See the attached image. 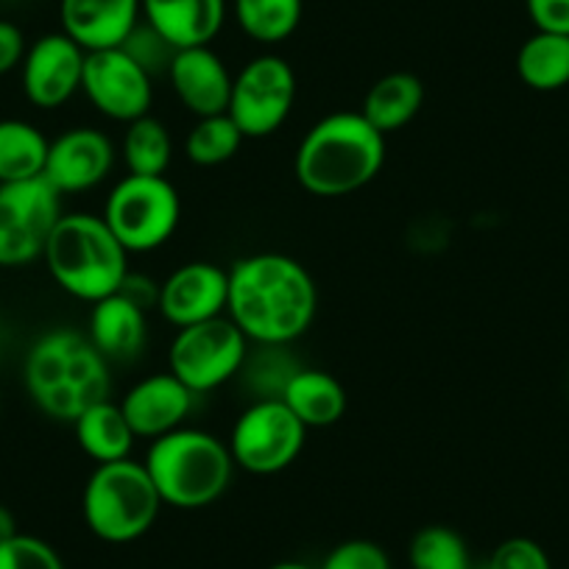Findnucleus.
<instances>
[{
    "label": "nucleus",
    "mask_w": 569,
    "mask_h": 569,
    "mask_svg": "<svg viewBox=\"0 0 569 569\" xmlns=\"http://www.w3.org/2000/svg\"><path fill=\"white\" fill-rule=\"evenodd\" d=\"M26 388L51 419L73 425L90 405L109 399V360L79 330L59 327L26 355Z\"/></svg>",
    "instance_id": "7ed1b4c3"
},
{
    "label": "nucleus",
    "mask_w": 569,
    "mask_h": 569,
    "mask_svg": "<svg viewBox=\"0 0 569 569\" xmlns=\"http://www.w3.org/2000/svg\"><path fill=\"white\" fill-rule=\"evenodd\" d=\"M410 569H472L469 545L447 525H427L416 530L408 545Z\"/></svg>",
    "instance_id": "cd10ccee"
},
{
    "label": "nucleus",
    "mask_w": 569,
    "mask_h": 569,
    "mask_svg": "<svg viewBox=\"0 0 569 569\" xmlns=\"http://www.w3.org/2000/svg\"><path fill=\"white\" fill-rule=\"evenodd\" d=\"M517 76L536 92H556L569 84V34L536 31L519 46Z\"/></svg>",
    "instance_id": "b1692460"
},
{
    "label": "nucleus",
    "mask_w": 569,
    "mask_h": 569,
    "mask_svg": "<svg viewBox=\"0 0 569 569\" xmlns=\"http://www.w3.org/2000/svg\"><path fill=\"white\" fill-rule=\"evenodd\" d=\"M87 51L64 31L46 34L26 51L23 92L34 107L57 109L81 90Z\"/></svg>",
    "instance_id": "ddd939ff"
},
{
    "label": "nucleus",
    "mask_w": 569,
    "mask_h": 569,
    "mask_svg": "<svg viewBox=\"0 0 569 569\" xmlns=\"http://www.w3.org/2000/svg\"><path fill=\"white\" fill-rule=\"evenodd\" d=\"M525 9L536 31L569 34V0H525Z\"/></svg>",
    "instance_id": "f704fd0d"
},
{
    "label": "nucleus",
    "mask_w": 569,
    "mask_h": 569,
    "mask_svg": "<svg viewBox=\"0 0 569 569\" xmlns=\"http://www.w3.org/2000/svg\"><path fill=\"white\" fill-rule=\"evenodd\" d=\"M123 134V162L134 177H166L173 157V140L168 126L154 114L126 123Z\"/></svg>",
    "instance_id": "a878e982"
},
{
    "label": "nucleus",
    "mask_w": 569,
    "mask_h": 569,
    "mask_svg": "<svg viewBox=\"0 0 569 569\" xmlns=\"http://www.w3.org/2000/svg\"><path fill=\"white\" fill-rule=\"evenodd\" d=\"M193 397L196 393L179 377L162 371V375H151L134 382L129 393L120 399V410L137 439L154 441L184 425L188 413L193 410Z\"/></svg>",
    "instance_id": "dca6fc26"
},
{
    "label": "nucleus",
    "mask_w": 569,
    "mask_h": 569,
    "mask_svg": "<svg viewBox=\"0 0 569 569\" xmlns=\"http://www.w3.org/2000/svg\"><path fill=\"white\" fill-rule=\"evenodd\" d=\"M42 257L59 288L90 305L112 297L129 277V251L120 246L103 216L90 212L59 218Z\"/></svg>",
    "instance_id": "20e7f679"
},
{
    "label": "nucleus",
    "mask_w": 569,
    "mask_h": 569,
    "mask_svg": "<svg viewBox=\"0 0 569 569\" xmlns=\"http://www.w3.org/2000/svg\"><path fill=\"white\" fill-rule=\"evenodd\" d=\"M146 469L160 491L162 502L173 508H207L223 497L232 480V452L204 430L179 427L154 439L146 456Z\"/></svg>",
    "instance_id": "39448f33"
},
{
    "label": "nucleus",
    "mask_w": 569,
    "mask_h": 569,
    "mask_svg": "<svg viewBox=\"0 0 569 569\" xmlns=\"http://www.w3.org/2000/svg\"><path fill=\"white\" fill-rule=\"evenodd\" d=\"M90 341L107 360H129L142 352L149 325H146V308L123 291L103 297L92 305L90 313Z\"/></svg>",
    "instance_id": "aec40b11"
},
{
    "label": "nucleus",
    "mask_w": 569,
    "mask_h": 569,
    "mask_svg": "<svg viewBox=\"0 0 569 569\" xmlns=\"http://www.w3.org/2000/svg\"><path fill=\"white\" fill-rule=\"evenodd\" d=\"M257 347L260 349H257L254 358L246 355L240 375H246L257 399H282L284 388L299 371V366L284 355V347H262V343H257Z\"/></svg>",
    "instance_id": "c756f323"
},
{
    "label": "nucleus",
    "mask_w": 569,
    "mask_h": 569,
    "mask_svg": "<svg viewBox=\"0 0 569 569\" xmlns=\"http://www.w3.org/2000/svg\"><path fill=\"white\" fill-rule=\"evenodd\" d=\"M319 569H391L388 552L369 539L341 541L327 552Z\"/></svg>",
    "instance_id": "72a5a7b5"
},
{
    "label": "nucleus",
    "mask_w": 569,
    "mask_h": 569,
    "mask_svg": "<svg viewBox=\"0 0 569 569\" xmlns=\"http://www.w3.org/2000/svg\"><path fill=\"white\" fill-rule=\"evenodd\" d=\"M142 18L177 51L210 46L227 20V0H142Z\"/></svg>",
    "instance_id": "6ab92c4d"
},
{
    "label": "nucleus",
    "mask_w": 569,
    "mask_h": 569,
    "mask_svg": "<svg viewBox=\"0 0 569 569\" xmlns=\"http://www.w3.org/2000/svg\"><path fill=\"white\" fill-rule=\"evenodd\" d=\"M297 101V73L282 57L262 53L232 79L227 114L243 137H268L291 118Z\"/></svg>",
    "instance_id": "9b49d317"
},
{
    "label": "nucleus",
    "mask_w": 569,
    "mask_h": 569,
    "mask_svg": "<svg viewBox=\"0 0 569 569\" xmlns=\"http://www.w3.org/2000/svg\"><path fill=\"white\" fill-rule=\"evenodd\" d=\"M62 216V193L46 177L0 184V268L29 266L46 254Z\"/></svg>",
    "instance_id": "6e6552de"
},
{
    "label": "nucleus",
    "mask_w": 569,
    "mask_h": 569,
    "mask_svg": "<svg viewBox=\"0 0 569 569\" xmlns=\"http://www.w3.org/2000/svg\"><path fill=\"white\" fill-rule=\"evenodd\" d=\"M0 569H64V561L48 541L18 533L0 545Z\"/></svg>",
    "instance_id": "2f4dec72"
},
{
    "label": "nucleus",
    "mask_w": 569,
    "mask_h": 569,
    "mask_svg": "<svg viewBox=\"0 0 569 569\" xmlns=\"http://www.w3.org/2000/svg\"><path fill=\"white\" fill-rule=\"evenodd\" d=\"M486 569H552V563L539 541L528 536H513L495 547Z\"/></svg>",
    "instance_id": "473e14b6"
},
{
    "label": "nucleus",
    "mask_w": 569,
    "mask_h": 569,
    "mask_svg": "<svg viewBox=\"0 0 569 569\" xmlns=\"http://www.w3.org/2000/svg\"><path fill=\"white\" fill-rule=\"evenodd\" d=\"M227 297L229 271L207 260H193L179 266L160 284L157 310L166 316V321L182 330L227 313Z\"/></svg>",
    "instance_id": "4468645a"
},
{
    "label": "nucleus",
    "mask_w": 569,
    "mask_h": 569,
    "mask_svg": "<svg viewBox=\"0 0 569 569\" xmlns=\"http://www.w3.org/2000/svg\"><path fill=\"white\" fill-rule=\"evenodd\" d=\"M81 90L98 112L120 123L151 114V101H154L151 76L120 46L87 51Z\"/></svg>",
    "instance_id": "f8f14e48"
},
{
    "label": "nucleus",
    "mask_w": 569,
    "mask_h": 569,
    "mask_svg": "<svg viewBox=\"0 0 569 569\" xmlns=\"http://www.w3.org/2000/svg\"><path fill=\"white\" fill-rule=\"evenodd\" d=\"M103 221L129 254L154 251L177 234L182 199L166 177L129 173L107 196Z\"/></svg>",
    "instance_id": "0eeeda50"
},
{
    "label": "nucleus",
    "mask_w": 569,
    "mask_h": 569,
    "mask_svg": "<svg viewBox=\"0 0 569 569\" xmlns=\"http://www.w3.org/2000/svg\"><path fill=\"white\" fill-rule=\"evenodd\" d=\"M282 402L308 430L336 425L347 413V391L330 371L321 369H299L284 388Z\"/></svg>",
    "instance_id": "412c9836"
},
{
    "label": "nucleus",
    "mask_w": 569,
    "mask_h": 569,
    "mask_svg": "<svg viewBox=\"0 0 569 569\" xmlns=\"http://www.w3.org/2000/svg\"><path fill=\"white\" fill-rule=\"evenodd\" d=\"M114 166V146L103 131L70 129L51 140L48 160L42 177L59 190V193H84L101 184Z\"/></svg>",
    "instance_id": "2eb2a0df"
},
{
    "label": "nucleus",
    "mask_w": 569,
    "mask_h": 569,
    "mask_svg": "<svg viewBox=\"0 0 569 569\" xmlns=\"http://www.w3.org/2000/svg\"><path fill=\"white\" fill-rule=\"evenodd\" d=\"M18 533H20L18 519H14L12 508L0 502V545H3V541H9V539H14Z\"/></svg>",
    "instance_id": "e433bc0d"
},
{
    "label": "nucleus",
    "mask_w": 569,
    "mask_h": 569,
    "mask_svg": "<svg viewBox=\"0 0 569 569\" xmlns=\"http://www.w3.org/2000/svg\"><path fill=\"white\" fill-rule=\"evenodd\" d=\"M26 37L9 20H0V76L12 73L14 68H20L26 59Z\"/></svg>",
    "instance_id": "c9c22d12"
},
{
    "label": "nucleus",
    "mask_w": 569,
    "mask_h": 569,
    "mask_svg": "<svg viewBox=\"0 0 569 569\" xmlns=\"http://www.w3.org/2000/svg\"><path fill=\"white\" fill-rule=\"evenodd\" d=\"M142 0H62V31L84 51L123 46L142 14Z\"/></svg>",
    "instance_id": "a211bd4d"
},
{
    "label": "nucleus",
    "mask_w": 569,
    "mask_h": 569,
    "mask_svg": "<svg viewBox=\"0 0 569 569\" xmlns=\"http://www.w3.org/2000/svg\"><path fill=\"white\" fill-rule=\"evenodd\" d=\"M249 355V338L229 316L182 327L168 352L171 375L193 393H207L240 375Z\"/></svg>",
    "instance_id": "9d476101"
},
{
    "label": "nucleus",
    "mask_w": 569,
    "mask_h": 569,
    "mask_svg": "<svg viewBox=\"0 0 569 569\" xmlns=\"http://www.w3.org/2000/svg\"><path fill=\"white\" fill-rule=\"evenodd\" d=\"M48 146L51 140L29 120H0V184L29 182V179L42 177Z\"/></svg>",
    "instance_id": "393cba45"
},
{
    "label": "nucleus",
    "mask_w": 569,
    "mask_h": 569,
    "mask_svg": "<svg viewBox=\"0 0 569 569\" xmlns=\"http://www.w3.org/2000/svg\"><path fill=\"white\" fill-rule=\"evenodd\" d=\"M308 427L282 399H254L238 416L229 436L234 467L251 475L284 472L299 458Z\"/></svg>",
    "instance_id": "1a4fd4ad"
},
{
    "label": "nucleus",
    "mask_w": 569,
    "mask_h": 569,
    "mask_svg": "<svg viewBox=\"0 0 569 569\" xmlns=\"http://www.w3.org/2000/svg\"><path fill=\"white\" fill-rule=\"evenodd\" d=\"M168 79H171L182 107L196 118L223 114L229 109L234 76H229L223 59L210 51V46L177 51L171 68H168Z\"/></svg>",
    "instance_id": "f3484780"
},
{
    "label": "nucleus",
    "mask_w": 569,
    "mask_h": 569,
    "mask_svg": "<svg viewBox=\"0 0 569 569\" xmlns=\"http://www.w3.org/2000/svg\"><path fill=\"white\" fill-rule=\"evenodd\" d=\"M319 291L308 268L279 251L238 260L229 271L227 316L249 341L288 347L310 330Z\"/></svg>",
    "instance_id": "f257e3e1"
},
{
    "label": "nucleus",
    "mask_w": 569,
    "mask_h": 569,
    "mask_svg": "<svg viewBox=\"0 0 569 569\" xmlns=\"http://www.w3.org/2000/svg\"><path fill=\"white\" fill-rule=\"evenodd\" d=\"M268 569H313V567H308V563H302V561H279Z\"/></svg>",
    "instance_id": "4c0bfd02"
},
{
    "label": "nucleus",
    "mask_w": 569,
    "mask_h": 569,
    "mask_svg": "<svg viewBox=\"0 0 569 569\" xmlns=\"http://www.w3.org/2000/svg\"><path fill=\"white\" fill-rule=\"evenodd\" d=\"M120 48H123V51L129 53V57L134 59V62L140 64V68L151 76V79H154L157 73H168L173 57H177V48H173L171 42L162 40V37L157 34L149 23H142V26L137 23L134 31L126 37L123 46Z\"/></svg>",
    "instance_id": "7c9ffc66"
},
{
    "label": "nucleus",
    "mask_w": 569,
    "mask_h": 569,
    "mask_svg": "<svg viewBox=\"0 0 569 569\" xmlns=\"http://www.w3.org/2000/svg\"><path fill=\"white\" fill-rule=\"evenodd\" d=\"M382 162L386 134L360 112H332L302 137L293 157V173L308 193L336 199L375 182Z\"/></svg>",
    "instance_id": "f03ea898"
},
{
    "label": "nucleus",
    "mask_w": 569,
    "mask_h": 569,
    "mask_svg": "<svg viewBox=\"0 0 569 569\" xmlns=\"http://www.w3.org/2000/svg\"><path fill=\"white\" fill-rule=\"evenodd\" d=\"M73 430L79 447L96 463L123 461V458H129L137 439V436L131 433V427L129 421H126L120 405L109 402V399L90 405V408L73 421Z\"/></svg>",
    "instance_id": "5701e85b"
},
{
    "label": "nucleus",
    "mask_w": 569,
    "mask_h": 569,
    "mask_svg": "<svg viewBox=\"0 0 569 569\" xmlns=\"http://www.w3.org/2000/svg\"><path fill=\"white\" fill-rule=\"evenodd\" d=\"M234 18L260 46L284 42L302 23V0H234Z\"/></svg>",
    "instance_id": "bb28decb"
},
{
    "label": "nucleus",
    "mask_w": 569,
    "mask_h": 569,
    "mask_svg": "<svg viewBox=\"0 0 569 569\" xmlns=\"http://www.w3.org/2000/svg\"><path fill=\"white\" fill-rule=\"evenodd\" d=\"M243 140L246 137L240 134V129L227 112L210 114V118L196 120L193 129L188 131V137H184V154H188L193 166H223V162L238 154Z\"/></svg>",
    "instance_id": "c85d7f7f"
},
{
    "label": "nucleus",
    "mask_w": 569,
    "mask_h": 569,
    "mask_svg": "<svg viewBox=\"0 0 569 569\" xmlns=\"http://www.w3.org/2000/svg\"><path fill=\"white\" fill-rule=\"evenodd\" d=\"M162 497L146 463L131 458L98 463L81 495V513L92 536L109 545H126L154 528Z\"/></svg>",
    "instance_id": "423d86ee"
},
{
    "label": "nucleus",
    "mask_w": 569,
    "mask_h": 569,
    "mask_svg": "<svg viewBox=\"0 0 569 569\" xmlns=\"http://www.w3.org/2000/svg\"><path fill=\"white\" fill-rule=\"evenodd\" d=\"M425 103V84L413 73H388L369 87L363 98V114L380 134L405 129Z\"/></svg>",
    "instance_id": "4be33fe9"
}]
</instances>
